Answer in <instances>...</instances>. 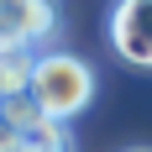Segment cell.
Masks as SVG:
<instances>
[{"label":"cell","mask_w":152,"mask_h":152,"mask_svg":"<svg viewBox=\"0 0 152 152\" xmlns=\"http://www.w3.org/2000/svg\"><path fill=\"white\" fill-rule=\"evenodd\" d=\"M131 152H152V147H131Z\"/></svg>","instance_id":"ba28073f"},{"label":"cell","mask_w":152,"mask_h":152,"mask_svg":"<svg viewBox=\"0 0 152 152\" xmlns=\"http://www.w3.org/2000/svg\"><path fill=\"white\" fill-rule=\"evenodd\" d=\"M110 42H115V53H121L126 63L152 68V5L121 0V5L110 11Z\"/></svg>","instance_id":"3957f363"},{"label":"cell","mask_w":152,"mask_h":152,"mask_svg":"<svg viewBox=\"0 0 152 152\" xmlns=\"http://www.w3.org/2000/svg\"><path fill=\"white\" fill-rule=\"evenodd\" d=\"M0 115H5V121H11L16 131H21V137H26V131H31L37 121H47V115H42V105H37L31 94H16V100H5V110H0Z\"/></svg>","instance_id":"5b68a950"},{"label":"cell","mask_w":152,"mask_h":152,"mask_svg":"<svg viewBox=\"0 0 152 152\" xmlns=\"http://www.w3.org/2000/svg\"><path fill=\"white\" fill-rule=\"evenodd\" d=\"M31 100L42 105L47 121H74L84 115L94 100V68L74 53H42L37 58V74H31Z\"/></svg>","instance_id":"6da1fadb"},{"label":"cell","mask_w":152,"mask_h":152,"mask_svg":"<svg viewBox=\"0 0 152 152\" xmlns=\"http://www.w3.org/2000/svg\"><path fill=\"white\" fill-rule=\"evenodd\" d=\"M0 110H5V100H0Z\"/></svg>","instance_id":"9c48e42d"},{"label":"cell","mask_w":152,"mask_h":152,"mask_svg":"<svg viewBox=\"0 0 152 152\" xmlns=\"http://www.w3.org/2000/svg\"><path fill=\"white\" fill-rule=\"evenodd\" d=\"M142 5H152V0H142Z\"/></svg>","instance_id":"30bf717a"},{"label":"cell","mask_w":152,"mask_h":152,"mask_svg":"<svg viewBox=\"0 0 152 152\" xmlns=\"http://www.w3.org/2000/svg\"><path fill=\"white\" fill-rule=\"evenodd\" d=\"M58 31L53 0H0V47H37Z\"/></svg>","instance_id":"7a4b0ae2"},{"label":"cell","mask_w":152,"mask_h":152,"mask_svg":"<svg viewBox=\"0 0 152 152\" xmlns=\"http://www.w3.org/2000/svg\"><path fill=\"white\" fill-rule=\"evenodd\" d=\"M21 147H26V142H21V131L0 115V152H21Z\"/></svg>","instance_id":"8992f818"},{"label":"cell","mask_w":152,"mask_h":152,"mask_svg":"<svg viewBox=\"0 0 152 152\" xmlns=\"http://www.w3.org/2000/svg\"><path fill=\"white\" fill-rule=\"evenodd\" d=\"M21 152H47V147H21Z\"/></svg>","instance_id":"52a82bcc"},{"label":"cell","mask_w":152,"mask_h":152,"mask_svg":"<svg viewBox=\"0 0 152 152\" xmlns=\"http://www.w3.org/2000/svg\"><path fill=\"white\" fill-rule=\"evenodd\" d=\"M37 47H0V100L31 94V74H37Z\"/></svg>","instance_id":"277c9868"}]
</instances>
